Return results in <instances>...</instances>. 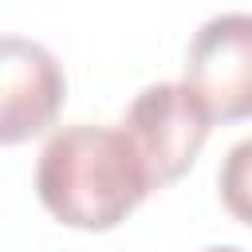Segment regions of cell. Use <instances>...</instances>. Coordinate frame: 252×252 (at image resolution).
<instances>
[{
	"label": "cell",
	"instance_id": "5b68a950",
	"mask_svg": "<svg viewBox=\"0 0 252 252\" xmlns=\"http://www.w3.org/2000/svg\"><path fill=\"white\" fill-rule=\"evenodd\" d=\"M217 189H220L224 209H228L236 220L252 224V138L236 142V146L224 154V165H220Z\"/></svg>",
	"mask_w": 252,
	"mask_h": 252
},
{
	"label": "cell",
	"instance_id": "8992f818",
	"mask_svg": "<svg viewBox=\"0 0 252 252\" xmlns=\"http://www.w3.org/2000/svg\"><path fill=\"white\" fill-rule=\"evenodd\" d=\"M205 252H240V248H228V244H224V248H205Z\"/></svg>",
	"mask_w": 252,
	"mask_h": 252
},
{
	"label": "cell",
	"instance_id": "3957f363",
	"mask_svg": "<svg viewBox=\"0 0 252 252\" xmlns=\"http://www.w3.org/2000/svg\"><path fill=\"white\" fill-rule=\"evenodd\" d=\"M185 83L213 122L252 118V12H220L197 28L185 51Z\"/></svg>",
	"mask_w": 252,
	"mask_h": 252
},
{
	"label": "cell",
	"instance_id": "7a4b0ae2",
	"mask_svg": "<svg viewBox=\"0 0 252 252\" xmlns=\"http://www.w3.org/2000/svg\"><path fill=\"white\" fill-rule=\"evenodd\" d=\"M122 130L138 146L154 189H161L189 173V165L197 161V154L213 130V114L185 79L154 83L130 102Z\"/></svg>",
	"mask_w": 252,
	"mask_h": 252
},
{
	"label": "cell",
	"instance_id": "277c9868",
	"mask_svg": "<svg viewBox=\"0 0 252 252\" xmlns=\"http://www.w3.org/2000/svg\"><path fill=\"white\" fill-rule=\"evenodd\" d=\"M63 94L67 83L47 47L24 35L0 39V142L4 146H20L43 134L55 122Z\"/></svg>",
	"mask_w": 252,
	"mask_h": 252
},
{
	"label": "cell",
	"instance_id": "6da1fadb",
	"mask_svg": "<svg viewBox=\"0 0 252 252\" xmlns=\"http://www.w3.org/2000/svg\"><path fill=\"white\" fill-rule=\"evenodd\" d=\"M35 193L55 220L106 232L154 193V181L122 126L75 122L47 138L35 165Z\"/></svg>",
	"mask_w": 252,
	"mask_h": 252
}]
</instances>
